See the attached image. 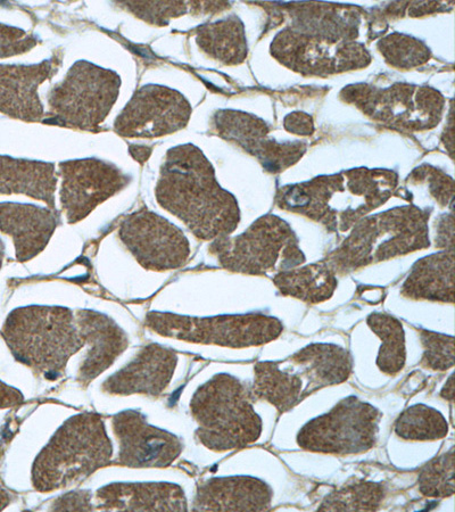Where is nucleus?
Returning a JSON list of instances; mask_svg holds the SVG:
<instances>
[{
  "label": "nucleus",
  "instance_id": "f257e3e1",
  "mask_svg": "<svg viewBox=\"0 0 455 512\" xmlns=\"http://www.w3.org/2000/svg\"><path fill=\"white\" fill-rule=\"evenodd\" d=\"M155 195L164 210L203 241L230 236L241 220L236 198L219 185L212 164L192 144L168 151Z\"/></svg>",
  "mask_w": 455,
  "mask_h": 512
},
{
  "label": "nucleus",
  "instance_id": "f03ea898",
  "mask_svg": "<svg viewBox=\"0 0 455 512\" xmlns=\"http://www.w3.org/2000/svg\"><path fill=\"white\" fill-rule=\"evenodd\" d=\"M397 186L392 171L354 169L322 176L278 193L281 209L302 214L333 231H347L364 214L379 208Z\"/></svg>",
  "mask_w": 455,
  "mask_h": 512
},
{
  "label": "nucleus",
  "instance_id": "7ed1b4c3",
  "mask_svg": "<svg viewBox=\"0 0 455 512\" xmlns=\"http://www.w3.org/2000/svg\"><path fill=\"white\" fill-rule=\"evenodd\" d=\"M3 336L16 360L48 379L61 377L73 355L85 348L76 315L61 307L14 310L5 321Z\"/></svg>",
  "mask_w": 455,
  "mask_h": 512
},
{
  "label": "nucleus",
  "instance_id": "20e7f679",
  "mask_svg": "<svg viewBox=\"0 0 455 512\" xmlns=\"http://www.w3.org/2000/svg\"><path fill=\"white\" fill-rule=\"evenodd\" d=\"M112 442L101 417L85 412L66 420L39 453L32 484L39 492L73 486L111 464Z\"/></svg>",
  "mask_w": 455,
  "mask_h": 512
},
{
  "label": "nucleus",
  "instance_id": "39448f33",
  "mask_svg": "<svg viewBox=\"0 0 455 512\" xmlns=\"http://www.w3.org/2000/svg\"><path fill=\"white\" fill-rule=\"evenodd\" d=\"M429 214L415 206H403L362 219L352 234L324 262L336 276L427 249Z\"/></svg>",
  "mask_w": 455,
  "mask_h": 512
},
{
  "label": "nucleus",
  "instance_id": "423d86ee",
  "mask_svg": "<svg viewBox=\"0 0 455 512\" xmlns=\"http://www.w3.org/2000/svg\"><path fill=\"white\" fill-rule=\"evenodd\" d=\"M251 388L233 375L219 374L202 385L190 402L197 440L215 452L242 449L262 435V418Z\"/></svg>",
  "mask_w": 455,
  "mask_h": 512
},
{
  "label": "nucleus",
  "instance_id": "0eeeda50",
  "mask_svg": "<svg viewBox=\"0 0 455 512\" xmlns=\"http://www.w3.org/2000/svg\"><path fill=\"white\" fill-rule=\"evenodd\" d=\"M120 87L118 73L79 61L49 93L45 122L66 128L96 130L109 117Z\"/></svg>",
  "mask_w": 455,
  "mask_h": 512
},
{
  "label": "nucleus",
  "instance_id": "6e6552de",
  "mask_svg": "<svg viewBox=\"0 0 455 512\" xmlns=\"http://www.w3.org/2000/svg\"><path fill=\"white\" fill-rule=\"evenodd\" d=\"M210 252L223 268L244 275L291 270L305 262L291 227L273 216L261 218L237 237L215 239Z\"/></svg>",
  "mask_w": 455,
  "mask_h": 512
},
{
  "label": "nucleus",
  "instance_id": "1a4fd4ad",
  "mask_svg": "<svg viewBox=\"0 0 455 512\" xmlns=\"http://www.w3.org/2000/svg\"><path fill=\"white\" fill-rule=\"evenodd\" d=\"M146 325L161 336L230 349L268 344L277 340L284 330L280 320L262 313L194 318L151 312L146 317Z\"/></svg>",
  "mask_w": 455,
  "mask_h": 512
},
{
  "label": "nucleus",
  "instance_id": "9d476101",
  "mask_svg": "<svg viewBox=\"0 0 455 512\" xmlns=\"http://www.w3.org/2000/svg\"><path fill=\"white\" fill-rule=\"evenodd\" d=\"M382 414L357 396L339 401L327 412L306 423L296 441L305 451L351 456L375 447Z\"/></svg>",
  "mask_w": 455,
  "mask_h": 512
},
{
  "label": "nucleus",
  "instance_id": "9b49d317",
  "mask_svg": "<svg viewBox=\"0 0 455 512\" xmlns=\"http://www.w3.org/2000/svg\"><path fill=\"white\" fill-rule=\"evenodd\" d=\"M119 236L140 266L147 270L178 269L189 259V242L185 234L169 220L147 209L124 218Z\"/></svg>",
  "mask_w": 455,
  "mask_h": 512
},
{
  "label": "nucleus",
  "instance_id": "f8f14e48",
  "mask_svg": "<svg viewBox=\"0 0 455 512\" xmlns=\"http://www.w3.org/2000/svg\"><path fill=\"white\" fill-rule=\"evenodd\" d=\"M192 106L177 90L147 85L137 90L114 122V130L126 138H159L184 129Z\"/></svg>",
  "mask_w": 455,
  "mask_h": 512
},
{
  "label": "nucleus",
  "instance_id": "ddd939ff",
  "mask_svg": "<svg viewBox=\"0 0 455 512\" xmlns=\"http://www.w3.org/2000/svg\"><path fill=\"white\" fill-rule=\"evenodd\" d=\"M61 205L69 224H77L99 204L118 194L130 177L115 165L97 159L65 161L60 164Z\"/></svg>",
  "mask_w": 455,
  "mask_h": 512
},
{
  "label": "nucleus",
  "instance_id": "4468645a",
  "mask_svg": "<svg viewBox=\"0 0 455 512\" xmlns=\"http://www.w3.org/2000/svg\"><path fill=\"white\" fill-rule=\"evenodd\" d=\"M113 431L120 444L115 464L123 467H169L182 451L176 435L148 424L139 411L127 410L114 416Z\"/></svg>",
  "mask_w": 455,
  "mask_h": 512
},
{
  "label": "nucleus",
  "instance_id": "2eb2a0df",
  "mask_svg": "<svg viewBox=\"0 0 455 512\" xmlns=\"http://www.w3.org/2000/svg\"><path fill=\"white\" fill-rule=\"evenodd\" d=\"M214 128L223 139L244 148L271 172L283 171L302 158L305 145L300 142L280 144L268 136L269 129L250 115L220 111L215 114Z\"/></svg>",
  "mask_w": 455,
  "mask_h": 512
},
{
  "label": "nucleus",
  "instance_id": "dca6fc26",
  "mask_svg": "<svg viewBox=\"0 0 455 512\" xmlns=\"http://www.w3.org/2000/svg\"><path fill=\"white\" fill-rule=\"evenodd\" d=\"M61 64L60 56L36 65L0 64V112L22 121H43L45 110L38 89L55 76Z\"/></svg>",
  "mask_w": 455,
  "mask_h": 512
},
{
  "label": "nucleus",
  "instance_id": "f3484780",
  "mask_svg": "<svg viewBox=\"0 0 455 512\" xmlns=\"http://www.w3.org/2000/svg\"><path fill=\"white\" fill-rule=\"evenodd\" d=\"M177 363L175 351L148 345L129 365L106 379L103 390L115 395H161L170 385Z\"/></svg>",
  "mask_w": 455,
  "mask_h": 512
},
{
  "label": "nucleus",
  "instance_id": "a211bd4d",
  "mask_svg": "<svg viewBox=\"0 0 455 512\" xmlns=\"http://www.w3.org/2000/svg\"><path fill=\"white\" fill-rule=\"evenodd\" d=\"M273 492L253 476L214 477L198 486L194 511H269Z\"/></svg>",
  "mask_w": 455,
  "mask_h": 512
},
{
  "label": "nucleus",
  "instance_id": "6ab92c4d",
  "mask_svg": "<svg viewBox=\"0 0 455 512\" xmlns=\"http://www.w3.org/2000/svg\"><path fill=\"white\" fill-rule=\"evenodd\" d=\"M79 334L88 352L79 369V382L87 385L109 369L128 348V338L115 322L103 313L76 312Z\"/></svg>",
  "mask_w": 455,
  "mask_h": 512
},
{
  "label": "nucleus",
  "instance_id": "aec40b11",
  "mask_svg": "<svg viewBox=\"0 0 455 512\" xmlns=\"http://www.w3.org/2000/svg\"><path fill=\"white\" fill-rule=\"evenodd\" d=\"M59 225L56 210L21 203H0V231L13 238L16 259L27 262L45 250Z\"/></svg>",
  "mask_w": 455,
  "mask_h": 512
},
{
  "label": "nucleus",
  "instance_id": "412c9836",
  "mask_svg": "<svg viewBox=\"0 0 455 512\" xmlns=\"http://www.w3.org/2000/svg\"><path fill=\"white\" fill-rule=\"evenodd\" d=\"M95 509L104 511H187L184 491L170 483H114L99 489Z\"/></svg>",
  "mask_w": 455,
  "mask_h": 512
},
{
  "label": "nucleus",
  "instance_id": "4be33fe9",
  "mask_svg": "<svg viewBox=\"0 0 455 512\" xmlns=\"http://www.w3.org/2000/svg\"><path fill=\"white\" fill-rule=\"evenodd\" d=\"M306 385V396L347 381L352 373L349 352L334 344H311L285 361Z\"/></svg>",
  "mask_w": 455,
  "mask_h": 512
},
{
  "label": "nucleus",
  "instance_id": "5701e85b",
  "mask_svg": "<svg viewBox=\"0 0 455 512\" xmlns=\"http://www.w3.org/2000/svg\"><path fill=\"white\" fill-rule=\"evenodd\" d=\"M57 183L59 177L52 163L0 156V194L26 195L56 210Z\"/></svg>",
  "mask_w": 455,
  "mask_h": 512
},
{
  "label": "nucleus",
  "instance_id": "b1692460",
  "mask_svg": "<svg viewBox=\"0 0 455 512\" xmlns=\"http://www.w3.org/2000/svg\"><path fill=\"white\" fill-rule=\"evenodd\" d=\"M401 294L415 301L454 302V253L427 256L413 266Z\"/></svg>",
  "mask_w": 455,
  "mask_h": 512
},
{
  "label": "nucleus",
  "instance_id": "393cba45",
  "mask_svg": "<svg viewBox=\"0 0 455 512\" xmlns=\"http://www.w3.org/2000/svg\"><path fill=\"white\" fill-rule=\"evenodd\" d=\"M254 374V401L268 402L279 412H287L308 398L303 379L286 362L256 363Z\"/></svg>",
  "mask_w": 455,
  "mask_h": 512
},
{
  "label": "nucleus",
  "instance_id": "a878e982",
  "mask_svg": "<svg viewBox=\"0 0 455 512\" xmlns=\"http://www.w3.org/2000/svg\"><path fill=\"white\" fill-rule=\"evenodd\" d=\"M272 282L281 294L310 304L328 301L338 285L335 272L324 261L277 272Z\"/></svg>",
  "mask_w": 455,
  "mask_h": 512
},
{
  "label": "nucleus",
  "instance_id": "bb28decb",
  "mask_svg": "<svg viewBox=\"0 0 455 512\" xmlns=\"http://www.w3.org/2000/svg\"><path fill=\"white\" fill-rule=\"evenodd\" d=\"M196 43L213 59L226 64L241 63L246 56L244 29L234 18L204 24L196 30Z\"/></svg>",
  "mask_w": 455,
  "mask_h": 512
},
{
  "label": "nucleus",
  "instance_id": "cd10ccee",
  "mask_svg": "<svg viewBox=\"0 0 455 512\" xmlns=\"http://www.w3.org/2000/svg\"><path fill=\"white\" fill-rule=\"evenodd\" d=\"M367 324L383 342L377 358L378 368L386 375L399 374L407 362L405 333L401 321L386 313H371Z\"/></svg>",
  "mask_w": 455,
  "mask_h": 512
},
{
  "label": "nucleus",
  "instance_id": "c85d7f7f",
  "mask_svg": "<svg viewBox=\"0 0 455 512\" xmlns=\"http://www.w3.org/2000/svg\"><path fill=\"white\" fill-rule=\"evenodd\" d=\"M395 433L405 441H437L449 434V424L440 411L415 404L396 420Z\"/></svg>",
  "mask_w": 455,
  "mask_h": 512
},
{
  "label": "nucleus",
  "instance_id": "c756f323",
  "mask_svg": "<svg viewBox=\"0 0 455 512\" xmlns=\"http://www.w3.org/2000/svg\"><path fill=\"white\" fill-rule=\"evenodd\" d=\"M386 497L382 483L354 481L322 500L319 511H377Z\"/></svg>",
  "mask_w": 455,
  "mask_h": 512
},
{
  "label": "nucleus",
  "instance_id": "7c9ffc66",
  "mask_svg": "<svg viewBox=\"0 0 455 512\" xmlns=\"http://www.w3.org/2000/svg\"><path fill=\"white\" fill-rule=\"evenodd\" d=\"M419 492L427 498L445 499L454 494V447L430 460L418 477Z\"/></svg>",
  "mask_w": 455,
  "mask_h": 512
},
{
  "label": "nucleus",
  "instance_id": "2f4dec72",
  "mask_svg": "<svg viewBox=\"0 0 455 512\" xmlns=\"http://www.w3.org/2000/svg\"><path fill=\"white\" fill-rule=\"evenodd\" d=\"M421 343L424 346V355L421 366L435 371H446L454 366V338L420 330Z\"/></svg>",
  "mask_w": 455,
  "mask_h": 512
},
{
  "label": "nucleus",
  "instance_id": "473e14b6",
  "mask_svg": "<svg viewBox=\"0 0 455 512\" xmlns=\"http://www.w3.org/2000/svg\"><path fill=\"white\" fill-rule=\"evenodd\" d=\"M122 8L137 16L138 19L154 26H168L172 19L188 13L189 3L185 2H119Z\"/></svg>",
  "mask_w": 455,
  "mask_h": 512
},
{
  "label": "nucleus",
  "instance_id": "72a5a7b5",
  "mask_svg": "<svg viewBox=\"0 0 455 512\" xmlns=\"http://www.w3.org/2000/svg\"><path fill=\"white\" fill-rule=\"evenodd\" d=\"M37 44V38L26 31L0 23V59L28 53Z\"/></svg>",
  "mask_w": 455,
  "mask_h": 512
},
{
  "label": "nucleus",
  "instance_id": "f704fd0d",
  "mask_svg": "<svg viewBox=\"0 0 455 512\" xmlns=\"http://www.w3.org/2000/svg\"><path fill=\"white\" fill-rule=\"evenodd\" d=\"M53 511H93L95 507L91 503L89 492H72L63 495L55 501Z\"/></svg>",
  "mask_w": 455,
  "mask_h": 512
},
{
  "label": "nucleus",
  "instance_id": "c9c22d12",
  "mask_svg": "<svg viewBox=\"0 0 455 512\" xmlns=\"http://www.w3.org/2000/svg\"><path fill=\"white\" fill-rule=\"evenodd\" d=\"M23 402L24 398L20 391L0 382V409L18 407Z\"/></svg>",
  "mask_w": 455,
  "mask_h": 512
},
{
  "label": "nucleus",
  "instance_id": "e433bc0d",
  "mask_svg": "<svg viewBox=\"0 0 455 512\" xmlns=\"http://www.w3.org/2000/svg\"><path fill=\"white\" fill-rule=\"evenodd\" d=\"M129 151L132 155V158H134L140 164H144L148 159H150V156L153 152L151 147L138 145L130 146Z\"/></svg>",
  "mask_w": 455,
  "mask_h": 512
},
{
  "label": "nucleus",
  "instance_id": "4c0bfd02",
  "mask_svg": "<svg viewBox=\"0 0 455 512\" xmlns=\"http://www.w3.org/2000/svg\"><path fill=\"white\" fill-rule=\"evenodd\" d=\"M441 395L442 398H444L445 400H448L450 402L454 401L453 375H451L449 382L446 383V385L444 386Z\"/></svg>",
  "mask_w": 455,
  "mask_h": 512
},
{
  "label": "nucleus",
  "instance_id": "58836bf2",
  "mask_svg": "<svg viewBox=\"0 0 455 512\" xmlns=\"http://www.w3.org/2000/svg\"><path fill=\"white\" fill-rule=\"evenodd\" d=\"M10 503V494L0 485V511L4 510Z\"/></svg>",
  "mask_w": 455,
  "mask_h": 512
},
{
  "label": "nucleus",
  "instance_id": "ea45409f",
  "mask_svg": "<svg viewBox=\"0 0 455 512\" xmlns=\"http://www.w3.org/2000/svg\"><path fill=\"white\" fill-rule=\"evenodd\" d=\"M4 255H5V246L2 241H0V268L3 266L4 261Z\"/></svg>",
  "mask_w": 455,
  "mask_h": 512
}]
</instances>
